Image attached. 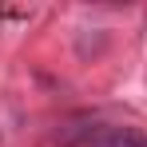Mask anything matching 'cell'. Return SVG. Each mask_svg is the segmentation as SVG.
Segmentation results:
<instances>
[{
	"label": "cell",
	"instance_id": "6da1fadb",
	"mask_svg": "<svg viewBox=\"0 0 147 147\" xmlns=\"http://www.w3.org/2000/svg\"><path fill=\"white\" fill-rule=\"evenodd\" d=\"M60 147H147V131L131 123L76 119L60 131Z\"/></svg>",
	"mask_w": 147,
	"mask_h": 147
}]
</instances>
